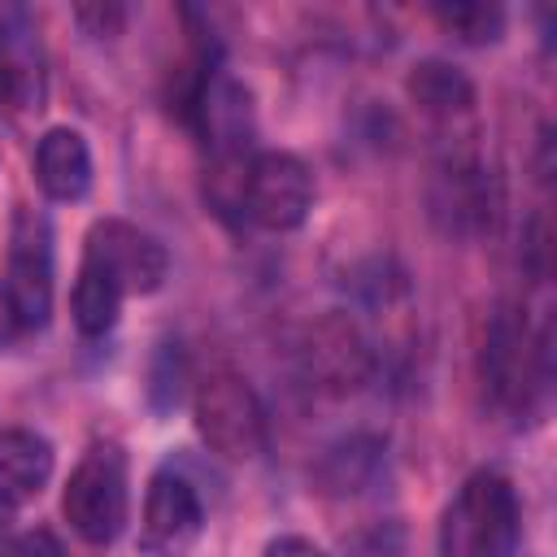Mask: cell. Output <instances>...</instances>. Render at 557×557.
Instances as JSON below:
<instances>
[{
  "instance_id": "ffe728a7",
  "label": "cell",
  "mask_w": 557,
  "mask_h": 557,
  "mask_svg": "<svg viewBox=\"0 0 557 557\" xmlns=\"http://www.w3.org/2000/svg\"><path fill=\"white\" fill-rule=\"evenodd\" d=\"M74 17H78L91 35H117L122 22H126V9H122V4H78Z\"/></svg>"
},
{
  "instance_id": "5bb4252c",
  "label": "cell",
  "mask_w": 557,
  "mask_h": 557,
  "mask_svg": "<svg viewBox=\"0 0 557 557\" xmlns=\"http://www.w3.org/2000/svg\"><path fill=\"white\" fill-rule=\"evenodd\" d=\"M405 91H409V100L418 104V109H426V113H435V117H453V113H466L470 104H474V83L457 70V65H448V61H418L413 70H409V78H405Z\"/></svg>"
},
{
  "instance_id": "6da1fadb",
  "label": "cell",
  "mask_w": 557,
  "mask_h": 557,
  "mask_svg": "<svg viewBox=\"0 0 557 557\" xmlns=\"http://www.w3.org/2000/svg\"><path fill=\"white\" fill-rule=\"evenodd\" d=\"M522 540V509L513 483L496 470H479L461 483L440 522L444 557H513Z\"/></svg>"
},
{
  "instance_id": "8fae6325",
  "label": "cell",
  "mask_w": 557,
  "mask_h": 557,
  "mask_svg": "<svg viewBox=\"0 0 557 557\" xmlns=\"http://www.w3.org/2000/svg\"><path fill=\"white\" fill-rule=\"evenodd\" d=\"M200 522H205V509L196 487L174 470H157L144 492V544L152 553L174 557L200 535Z\"/></svg>"
},
{
  "instance_id": "7402d4cb",
  "label": "cell",
  "mask_w": 557,
  "mask_h": 557,
  "mask_svg": "<svg viewBox=\"0 0 557 557\" xmlns=\"http://www.w3.org/2000/svg\"><path fill=\"white\" fill-rule=\"evenodd\" d=\"M17 331H22V326H17V318H13V309H9V296H4V287H0V348H9Z\"/></svg>"
},
{
  "instance_id": "7c38bea8",
  "label": "cell",
  "mask_w": 557,
  "mask_h": 557,
  "mask_svg": "<svg viewBox=\"0 0 557 557\" xmlns=\"http://www.w3.org/2000/svg\"><path fill=\"white\" fill-rule=\"evenodd\" d=\"M35 178L52 200H83L91 187V152L74 126H52L35 144Z\"/></svg>"
},
{
  "instance_id": "277c9868",
  "label": "cell",
  "mask_w": 557,
  "mask_h": 557,
  "mask_svg": "<svg viewBox=\"0 0 557 557\" xmlns=\"http://www.w3.org/2000/svg\"><path fill=\"white\" fill-rule=\"evenodd\" d=\"M196 431L226 461L257 457L265 448V409L252 383L235 370H213L196 387Z\"/></svg>"
},
{
  "instance_id": "d6986e66",
  "label": "cell",
  "mask_w": 557,
  "mask_h": 557,
  "mask_svg": "<svg viewBox=\"0 0 557 557\" xmlns=\"http://www.w3.org/2000/svg\"><path fill=\"white\" fill-rule=\"evenodd\" d=\"M4 557H70V553H65V544H61L52 531L35 527V531H22V535L4 548Z\"/></svg>"
},
{
  "instance_id": "3957f363",
  "label": "cell",
  "mask_w": 557,
  "mask_h": 557,
  "mask_svg": "<svg viewBox=\"0 0 557 557\" xmlns=\"http://www.w3.org/2000/svg\"><path fill=\"white\" fill-rule=\"evenodd\" d=\"M61 509L65 522L87 544H113L122 535L131 513V492H126V457L117 444H91L83 453V461L65 483Z\"/></svg>"
},
{
  "instance_id": "7a4b0ae2",
  "label": "cell",
  "mask_w": 557,
  "mask_h": 557,
  "mask_svg": "<svg viewBox=\"0 0 557 557\" xmlns=\"http://www.w3.org/2000/svg\"><path fill=\"white\" fill-rule=\"evenodd\" d=\"M479 374L483 387L492 392V400L500 409H527L531 392L548 383V326L544 331H527L522 309L500 305L487 322L483 335V352H479Z\"/></svg>"
},
{
  "instance_id": "9a60e30c",
  "label": "cell",
  "mask_w": 557,
  "mask_h": 557,
  "mask_svg": "<svg viewBox=\"0 0 557 557\" xmlns=\"http://www.w3.org/2000/svg\"><path fill=\"white\" fill-rule=\"evenodd\" d=\"M70 309H74V322L83 335H104L113 331L117 322V309H122V292L109 274H100L96 265H78V278H74V296H70Z\"/></svg>"
},
{
  "instance_id": "30bf717a",
  "label": "cell",
  "mask_w": 557,
  "mask_h": 557,
  "mask_svg": "<svg viewBox=\"0 0 557 557\" xmlns=\"http://www.w3.org/2000/svg\"><path fill=\"white\" fill-rule=\"evenodd\" d=\"M44 44L26 4H0V109L30 113L44 104Z\"/></svg>"
},
{
  "instance_id": "52a82bcc",
  "label": "cell",
  "mask_w": 557,
  "mask_h": 557,
  "mask_svg": "<svg viewBox=\"0 0 557 557\" xmlns=\"http://www.w3.org/2000/svg\"><path fill=\"white\" fill-rule=\"evenodd\" d=\"M239 209L265 231H296L313 209V174L292 152H257L244 170Z\"/></svg>"
},
{
  "instance_id": "4fadbf2b",
  "label": "cell",
  "mask_w": 557,
  "mask_h": 557,
  "mask_svg": "<svg viewBox=\"0 0 557 557\" xmlns=\"http://www.w3.org/2000/svg\"><path fill=\"white\" fill-rule=\"evenodd\" d=\"M52 479V444L35 431H0V509H22Z\"/></svg>"
},
{
  "instance_id": "44dd1931",
  "label": "cell",
  "mask_w": 557,
  "mask_h": 557,
  "mask_svg": "<svg viewBox=\"0 0 557 557\" xmlns=\"http://www.w3.org/2000/svg\"><path fill=\"white\" fill-rule=\"evenodd\" d=\"M261 557H326V553L313 540H305V535H278V540L265 544Z\"/></svg>"
},
{
  "instance_id": "e0dca14e",
  "label": "cell",
  "mask_w": 557,
  "mask_h": 557,
  "mask_svg": "<svg viewBox=\"0 0 557 557\" xmlns=\"http://www.w3.org/2000/svg\"><path fill=\"white\" fill-rule=\"evenodd\" d=\"M374 466H379V444L352 435V440H344L339 448L326 453V461L318 466V483L326 492H335V496H348L374 474Z\"/></svg>"
},
{
  "instance_id": "2e32d148",
  "label": "cell",
  "mask_w": 557,
  "mask_h": 557,
  "mask_svg": "<svg viewBox=\"0 0 557 557\" xmlns=\"http://www.w3.org/2000/svg\"><path fill=\"white\" fill-rule=\"evenodd\" d=\"M440 209L453 218L457 231H483V226H492L496 200H492V183L483 178V170H474V165L448 170V196L440 200Z\"/></svg>"
},
{
  "instance_id": "5b68a950",
  "label": "cell",
  "mask_w": 557,
  "mask_h": 557,
  "mask_svg": "<svg viewBox=\"0 0 557 557\" xmlns=\"http://www.w3.org/2000/svg\"><path fill=\"white\" fill-rule=\"evenodd\" d=\"M4 296L22 331H39L52 313V231L48 218L35 209H17L9 235V270Z\"/></svg>"
},
{
  "instance_id": "ac0fdd59",
  "label": "cell",
  "mask_w": 557,
  "mask_h": 557,
  "mask_svg": "<svg viewBox=\"0 0 557 557\" xmlns=\"http://www.w3.org/2000/svg\"><path fill=\"white\" fill-rule=\"evenodd\" d=\"M435 17L444 30H453L461 44H496L505 30V9L483 4V0H461V4H435Z\"/></svg>"
},
{
  "instance_id": "8992f818",
  "label": "cell",
  "mask_w": 557,
  "mask_h": 557,
  "mask_svg": "<svg viewBox=\"0 0 557 557\" xmlns=\"http://www.w3.org/2000/svg\"><path fill=\"white\" fill-rule=\"evenodd\" d=\"M83 261L96 265L100 274H109L117 283L122 296H144V292H157L170 274V252L157 235L139 231L135 222H122V218H100L91 222L87 231V244H83Z\"/></svg>"
},
{
  "instance_id": "ba28073f",
  "label": "cell",
  "mask_w": 557,
  "mask_h": 557,
  "mask_svg": "<svg viewBox=\"0 0 557 557\" xmlns=\"http://www.w3.org/2000/svg\"><path fill=\"white\" fill-rule=\"evenodd\" d=\"M300 361L309 383L326 396H352L357 387L370 383V370H374V352L348 313H322L305 331Z\"/></svg>"
},
{
  "instance_id": "9c48e42d",
  "label": "cell",
  "mask_w": 557,
  "mask_h": 557,
  "mask_svg": "<svg viewBox=\"0 0 557 557\" xmlns=\"http://www.w3.org/2000/svg\"><path fill=\"white\" fill-rule=\"evenodd\" d=\"M187 122H196V131L205 135L209 152L218 157V165L244 161V148L252 144V96L244 83H235L222 70H209L187 104Z\"/></svg>"
}]
</instances>
